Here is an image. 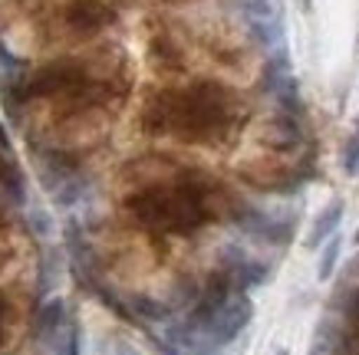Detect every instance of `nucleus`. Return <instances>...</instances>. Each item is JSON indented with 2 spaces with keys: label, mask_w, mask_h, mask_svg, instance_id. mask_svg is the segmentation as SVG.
Instances as JSON below:
<instances>
[{
  "label": "nucleus",
  "mask_w": 359,
  "mask_h": 355,
  "mask_svg": "<svg viewBox=\"0 0 359 355\" xmlns=\"http://www.w3.org/2000/svg\"><path fill=\"white\" fill-rule=\"evenodd\" d=\"M63 277V250L50 247L43 253V263H40V283H36V293L46 296L50 290H56V283Z\"/></svg>",
  "instance_id": "obj_6"
},
{
  "label": "nucleus",
  "mask_w": 359,
  "mask_h": 355,
  "mask_svg": "<svg viewBox=\"0 0 359 355\" xmlns=\"http://www.w3.org/2000/svg\"><path fill=\"white\" fill-rule=\"evenodd\" d=\"M112 355H139V349H135V345H129V342H116V345H112Z\"/></svg>",
  "instance_id": "obj_12"
},
{
  "label": "nucleus",
  "mask_w": 359,
  "mask_h": 355,
  "mask_svg": "<svg viewBox=\"0 0 359 355\" xmlns=\"http://www.w3.org/2000/svg\"><path fill=\"white\" fill-rule=\"evenodd\" d=\"M36 335L40 339H56V333L66 326V302L60 300V296H53V300H46L40 309H36Z\"/></svg>",
  "instance_id": "obj_5"
},
{
  "label": "nucleus",
  "mask_w": 359,
  "mask_h": 355,
  "mask_svg": "<svg viewBox=\"0 0 359 355\" xmlns=\"http://www.w3.org/2000/svg\"><path fill=\"white\" fill-rule=\"evenodd\" d=\"M277 355H290V352H287V349H280V352H277Z\"/></svg>",
  "instance_id": "obj_14"
},
{
  "label": "nucleus",
  "mask_w": 359,
  "mask_h": 355,
  "mask_svg": "<svg viewBox=\"0 0 359 355\" xmlns=\"http://www.w3.org/2000/svg\"><path fill=\"white\" fill-rule=\"evenodd\" d=\"M241 230L261 237L267 244H283V240L290 237V227L280 224V221H273L271 214H261V211H248V214L241 217Z\"/></svg>",
  "instance_id": "obj_4"
},
{
  "label": "nucleus",
  "mask_w": 359,
  "mask_h": 355,
  "mask_svg": "<svg viewBox=\"0 0 359 355\" xmlns=\"http://www.w3.org/2000/svg\"><path fill=\"white\" fill-rule=\"evenodd\" d=\"M221 263H224V273H228V280L234 290H257L264 283L271 280V267L261 263V260L248 257L241 247H224L221 253Z\"/></svg>",
  "instance_id": "obj_2"
},
{
  "label": "nucleus",
  "mask_w": 359,
  "mask_h": 355,
  "mask_svg": "<svg viewBox=\"0 0 359 355\" xmlns=\"http://www.w3.org/2000/svg\"><path fill=\"white\" fill-rule=\"evenodd\" d=\"M83 352V333H79V326L69 323L66 329V355H79Z\"/></svg>",
  "instance_id": "obj_10"
},
{
  "label": "nucleus",
  "mask_w": 359,
  "mask_h": 355,
  "mask_svg": "<svg viewBox=\"0 0 359 355\" xmlns=\"http://www.w3.org/2000/svg\"><path fill=\"white\" fill-rule=\"evenodd\" d=\"M339 165H343V172H346L349 178H359V132L346 139L343 155H339Z\"/></svg>",
  "instance_id": "obj_9"
},
{
  "label": "nucleus",
  "mask_w": 359,
  "mask_h": 355,
  "mask_svg": "<svg viewBox=\"0 0 359 355\" xmlns=\"http://www.w3.org/2000/svg\"><path fill=\"white\" fill-rule=\"evenodd\" d=\"M337 345H339V333L337 326L323 319V323L316 326L313 333V342H310V355H337Z\"/></svg>",
  "instance_id": "obj_8"
},
{
  "label": "nucleus",
  "mask_w": 359,
  "mask_h": 355,
  "mask_svg": "<svg viewBox=\"0 0 359 355\" xmlns=\"http://www.w3.org/2000/svg\"><path fill=\"white\" fill-rule=\"evenodd\" d=\"M250 319H254V302H250L248 293L234 290L228 300L221 302L218 309L205 319L201 333H205L215 345H228V342H234L244 329H248Z\"/></svg>",
  "instance_id": "obj_1"
},
{
  "label": "nucleus",
  "mask_w": 359,
  "mask_h": 355,
  "mask_svg": "<svg viewBox=\"0 0 359 355\" xmlns=\"http://www.w3.org/2000/svg\"><path fill=\"white\" fill-rule=\"evenodd\" d=\"M343 214H346V204H343V201H330V204L323 207L320 214H316L313 227L306 230L304 247L306 250H320L330 240V237H337L339 224H343Z\"/></svg>",
  "instance_id": "obj_3"
},
{
  "label": "nucleus",
  "mask_w": 359,
  "mask_h": 355,
  "mask_svg": "<svg viewBox=\"0 0 359 355\" xmlns=\"http://www.w3.org/2000/svg\"><path fill=\"white\" fill-rule=\"evenodd\" d=\"M356 132H359V112H356Z\"/></svg>",
  "instance_id": "obj_15"
},
{
  "label": "nucleus",
  "mask_w": 359,
  "mask_h": 355,
  "mask_svg": "<svg viewBox=\"0 0 359 355\" xmlns=\"http://www.w3.org/2000/svg\"><path fill=\"white\" fill-rule=\"evenodd\" d=\"M339 253H343V240L339 237H330L327 244L320 247V260H316V280L327 283L333 277V270L339 263Z\"/></svg>",
  "instance_id": "obj_7"
},
{
  "label": "nucleus",
  "mask_w": 359,
  "mask_h": 355,
  "mask_svg": "<svg viewBox=\"0 0 359 355\" xmlns=\"http://www.w3.org/2000/svg\"><path fill=\"white\" fill-rule=\"evenodd\" d=\"M30 221H33V230H36V234H40V237H46V234H50V230H53V224H50V217H46L43 211H33V214H30Z\"/></svg>",
  "instance_id": "obj_11"
},
{
  "label": "nucleus",
  "mask_w": 359,
  "mask_h": 355,
  "mask_svg": "<svg viewBox=\"0 0 359 355\" xmlns=\"http://www.w3.org/2000/svg\"><path fill=\"white\" fill-rule=\"evenodd\" d=\"M353 244H356V247H359V227H356V234H353Z\"/></svg>",
  "instance_id": "obj_13"
}]
</instances>
